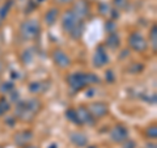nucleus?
<instances>
[{
	"instance_id": "nucleus-25",
	"label": "nucleus",
	"mask_w": 157,
	"mask_h": 148,
	"mask_svg": "<svg viewBox=\"0 0 157 148\" xmlns=\"http://www.w3.org/2000/svg\"><path fill=\"white\" fill-rule=\"evenodd\" d=\"M2 70H3V66H2V63H0V72H2Z\"/></svg>"
},
{
	"instance_id": "nucleus-5",
	"label": "nucleus",
	"mask_w": 157,
	"mask_h": 148,
	"mask_svg": "<svg viewBox=\"0 0 157 148\" xmlns=\"http://www.w3.org/2000/svg\"><path fill=\"white\" fill-rule=\"evenodd\" d=\"M76 114H77V118H78V122H80V125H82V123H86V125H90V126L94 125L93 115L90 114V111L88 110L86 107L80 106L76 110Z\"/></svg>"
},
{
	"instance_id": "nucleus-19",
	"label": "nucleus",
	"mask_w": 157,
	"mask_h": 148,
	"mask_svg": "<svg viewBox=\"0 0 157 148\" xmlns=\"http://www.w3.org/2000/svg\"><path fill=\"white\" fill-rule=\"evenodd\" d=\"M157 33H156V26L152 28V30H151V39H152V45H153V49H155V51H156V41H157Z\"/></svg>"
},
{
	"instance_id": "nucleus-9",
	"label": "nucleus",
	"mask_w": 157,
	"mask_h": 148,
	"mask_svg": "<svg viewBox=\"0 0 157 148\" xmlns=\"http://www.w3.org/2000/svg\"><path fill=\"white\" fill-rule=\"evenodd\" d=\"M109 62V56H107V54L102 50V49H98L96 51L94 56H93V63H94L96 67H102L105 66L106 63Z\"/></svg>"
},
{
	"instance_id": "nucleus-17",
	"label": "nucleus",
	"mask_w": 157,
	"mask_h": 148,
	"mask_svg": "<svg viewBox=\"0 0 157 148\" xmlns=\"http://www.w3.org/2000/svg\"><path fill=\"white\" fill-rule=\"evenodd\" d=\"M67 118L70 121L72 122H75V123H78L80 125V122H78V118H77V114H76V110H73V109H70V110H67Z\"/></svg>"
},
{
	"instance_id": "nucleus-27",
	"label": "nucleus",
	"mask_w": 157,
	"mask_h": 148,
	"mask_svg": "<svg viewBox=\"0 0 157 148\" xmlns=\"http://www.w3.org/2000/svg\"><path fill=\"white\" fill-rule=\"evenodd\" d=\"M26 148H37V147H26Z\"/></svg>"
},
{
	"instance_id": "nucleus-24",
	"label": "nucleus",
	"mask_w": 157,
	"mask_h": 148,
	"mask_svg": "<svg viewBox=\"0 0 157 148\" xmlns=\"http://www.w3.org/2000/svg\"><path fill=\"white\" fill-rule=\"evenodd\" d=\"M60 3H68V2H71V0H59Z\"/></svg>"
},
{
	"instance_id": "nucleus-26",
	"label": "nucleus",
	"mask_w": 157,
	"mask_h": 148,
	"mask_svg": "<svg viewBox=\"0 0 157 148\" xmlns=\"http://www.w3.org/2000/svg\"><path fill=\"white\" fill-rule=\"evenodd\" d=\"M55 147H56V146H55V144H52V146H51V147H50V148H55Z\"/></svg>"
},
{
	"instance_id": "nucleus-2",
	"label": "nucleus",
	"mask_w": 157,
	"mask_h": 148,
	"mask_svg": "<svg viewBox=\"0 0 157 148\" xmlns=\"http://www.w3.org/2000/svg\"><path fill=\"white\" fill-rule=\"evenodd\" d=\"M39 24L36 21V20H29V21H25L20 28V32H21V36L24 38H28V39H33L36 38L38 34H39Z\"/></svg>"
},
{
	"instance_id": "nucleus-8",
	"label": "nucleus",
	"mask_w": 157,
	"mask_h": 148,
	"mask_svg": "<svg viewBox=\"0 0 157 148\" xmlns=\"http://www.w3.org/2000/svg\"><path fill=\"white\" fill-rule=\"evenodd\" d=\"M89 111H90V114H92L93 117L101 118V117L106 115V113H107V106L105 105V103H102V102H94V103H92V105H90Z\"/></svg>"
},
{
	"instance_id": "nucleus-21",
	"label": "nucleus",
	"mask_w": 157,
	"mask_h": 148,
	"mask_svg": "<svg viewBox=\"0 0 157 148\" xmlns=\"http://www.w3.org/2000/svg\"><path fill=\"white\" fill-rule=\"evenodd\" d=\"M39 89H41V84H39V83H33L32 84V85H30V91H33V92H38Z\"/></svg>"
},
{
	"instance_id": "nucleus-13",
	"label": "nucleus",
	"mask_w": 157,
	"mask_h": 148,
	"mask_svg": "<svg viewBox=\"0 0 157 148\" xmlns=\"http://www.w3.org/2000/svg\"><path fill=\"white\" fill-rule=\"evenodd\" d=\"M58 16H59V11L56 8H51L50 11H47V13L45 14V20L48 25H52L55 24V21L58 20Z\"/></svg>"
},
{
	"instance_id": "nucleus-29",
	"label": "nucleus",
	"mask_w": 157,
	"mask_h": 148,
	"mask_svg": "<svg viewBox=\"0 0 157 148\" xmlns=\"http://www.w3.org/2000/svg\"><path fill=\"white\" fill-rule=\"evenodd\" d=\"M0 25H2V21H0Z\"/></svg>"
},
{
	"instance_id": "nucleus-6",
	"label": "nucleus",
	"mask_w": 157,
	"mask_h": 148,
	"mask_svg": "<svg viewBox=\"0 0 157 148\" xmlns=\"http://www.w3.org/2000/svg\"><path fill=\"white\" fill-rule=\"evenodd\" d=\"M127 136H128V132H127V130L124 129L123 126H121V125L115 126L114 129L111 130V132H110L111 140H114V142H117V143L124 142V140L127 139Z\"/></svg>"
},
{
	"instance_id": "nucleus-10",
	"label": "nucleus",
	"mask_w": 157,
	"mask_h": 148,
	"mask_svg": "<svg viewBox=\"0 0 157 148\" xmlns=\"http://www.w3.org/2000/svg\"><path fill=\"white\" fill-rule=\"evenodd\" d=\"M72 12L75 13L78 18H81V17H85L88 14V12H89V7H88V4L85 2L80 0V2H77L75 4V8H73Z\"/></svg>"
},
{
	"instance_id": "nucleus-20",
	"label": "nucleus",
	"mask_w": 157,
	"mask_h": 148,
	"mask_svg": "<svg viewBox=\"0 0 157 148\" xmlns=\"http://www.w3.org/2000/svg\"><path fill=\"white\" fill-rule=\"evenodd\" d=\"M13 89V84L12 83H4V85L2 87V91L3 92H8V91H11Z\"/></svg>"
},
{
	"instance_id": "nucleus-16",
	"label": "nucleus",
	"mask_w": 157,
	"mask_h": 148,
	"mask_svg": "<svg viewBox=\"0 0 157 148\" xmlns=\"http://www.w3.org/2000/svg\"><path fill=\"white\" fill-rule=\"evenodd\" d=\"M9 109H11L9 103L4 100V98H2V100H0V115H4Z\"/></svg>"
},
{
	"instance_id": "nucleus-3",
	"label": "nucleus",
	"mask_w": 157,
	"mask_h": 148,
	"mask_svg": "<svg viewBox=\"0 0 157 148\" xmlns=\"http://www.w3.org/2000/svg\"><path fill=\"white\" fill-rule=\"evenodd\" d=\"M128 43H130L131 49H134V50H136V51H145V49H147V42H145V39L143 38V36H141V34H139L137 32L132 33L131 36H130Z\"/></svg>"
},
{
	"instance_id": "nucleus-28",
	"label": "nucleus",
	"mask_w": 157,
	"mask_h": 148,
	"mask_svg": "<svg viewBox=\"0 0 157 148\" xmlns=\"http://www.w3.org/2000/svg\"><path fill=\"white\" fill-rule=\"evenodd\" d=\"M89 148H96V147H89Z\"/></svg>"
},
{
	"instance_id": "nucleus-1",
	"label": "nucleus",
	"mask_w": 157,
	"mask_h": 148,
	"mask_svg": "<svg viewBox=\"0 0 157 148\" xmlns=\"http://www.w3.org/2000/svg\"><path fill=\"white\" fill-rule=\"evenodd\" d=\"M100 81L94 73H72L68 76V84L73 91H81L88 84H93Z\"/></svg>"
},
{
	"instance_id": "nucleus-11",
	"label": "nucleus",
	"mask_w": 157,
	"mask_h": 148,
	"mask_svg": "<svg viewBox=\"0 0 157 148\" xmlns=\"http://www.w3.org/2000/svg\"><path fill=\"white\" fill-rule=\"evenodd\" d=\"M71 140H72L73 144H76L78 147H84V146H86V143H88L86 136L84 134H81V132H72L71 134Z\"/></svg>"
},
{
	"instance_id": "nucleus-18",
	"label": "nucleus",
	"mask_w": 157,
	"mask_h": 148,
	"mask_svg": "<svg viewBox=\"0 0 157 148\" xmlns=\"http://www.w3.org/2000/svg\"><path fill=\"white\" fill-rule=\"evenodd\" d=\"M147 136L151 138V139H156L157 138V127L155 125L148 127V130H147Z\"/></svg>"
},
{
	"instance_id": "nucleus-4",
	"label": "nucleus",
	"mask_w": 157,
	"mask_h": 148,
	"mask_svg": "<svg viewBox=\"0 0 157 148\" xmlns=\"http://www.w3.org/2000/svg\"><path fill=\"white\" fill-rule=\"evenodd\" d=\"M80 22V18H78L75 13L72 11H68L64 13V16H63V29L67 32V33H71L72 29L75 28L77 24Z\"/></svg>"
},
{
	"instance_id": "nucleus-14",
	"label": "nucleus",
	"mask_w": 157,
	"mask_h": 148,
	"mask_svg": "<svg viewBox=\"0 0 157 148\" xmlns=\"http://www.w3.org/2000/svg\"><path fill=\"white\" fill-rule=\"evenodd\" d=\"M118 45H119V37L115 33H111L110 37L107 38V46H110L111 49H117Z\"/></svg>"
},
{
	"instance_id": "nucleus-12",
	"label": "nucleus",
	"mask_w": 157,
	"mask_h": 148,
	"mask_svg": "<svg viewBox=\"0 0 157 148\" xmlns=\"http://www.w3.org/2000/svg\"><path fill=\"white\" fill-rule=\"evenodd\" d=\"M30 140H32V132H29V131H22L14 136V142H16L18 146H25L26 143Z\"/></svg>"
},
{
	"instance_id": "nucleus-7",
	"label": "nucleus",
	"mask_w": 157,
	"mask_h": 148,
	"mask_svg": "<svg viewBox=\"0 0 157 148\" xmlns=\"http://www.w3.org/2000/svg\"><path fill=\"white\" fill-rule=\"evenodd\" d=\"M52 58H54V62H55V64L59 66L60 68H66V67L70 66V63H71L70 58L67 56V54L63 53L62 50H56L55 53H54Z\"/></svg>"
},
{
	"instance_id": "nucleus-22",
	"label": "nucleus",
	"mask_w": 157,
	"mask_h": 148,
	"mask_svg": "<svg viewBox=\"0 0 157 148\" xmlns=\"http://www.w3.org/2000/svg\"><path fill=\"white\" fill-rule=\"evenodd\" d=\"M123 148H135V143L134 142H127Z\"/></svg>"
},
{
	"instance_id": "nucleus-23",
	"label": "nucleus",
	"mask_w": 157,
	"mask_h": 148,
	"mask_svg": "<svg viewBox=\"0 0 157 148\" xmlns=\"http://www.w3.org/2000/svg\"><path fill=\"white\" fill-rule=\"evenodd\" d=\"M106 75H107V80H109V81H110V80H111V81L114 80V77H113V72H111V71H107V72H106Z\"/></svg>"
},
{
	"instance_id": "nucleus-15",
	"label": "nucleus",
	"mask_w": 157,
	"mask_h": 148,
	"mask_svg": "<svg viewBox=\"0 0 157 148\" xmlns=\"http://www.w3.org/2000/svg\"><path fill=\"white\" fill-rule=\"evenodd\" d=\"M82 30H84V26H82V24H81V22H78L77 25L72 29V32H71L70 34H71L73 38H78V37H81Z\"/></svg>"
}]
</instances>
